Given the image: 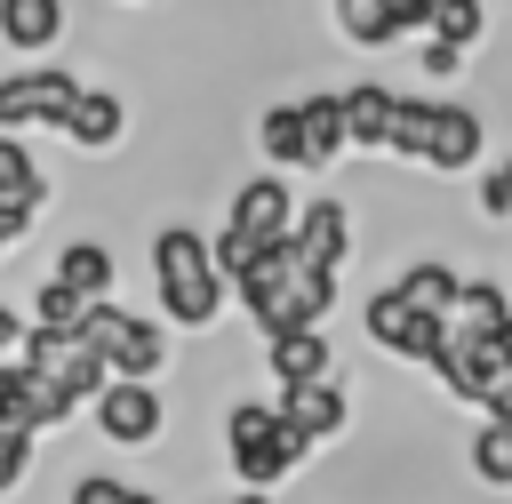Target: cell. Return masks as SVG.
Segmentation results:
<instances>
[{"mask_svg":"<svg viewBox=\"0 0 512 504\" xmlns=\"http://www.w3.org/2000/svg\"><path fill=\"white\" fill-rule=\"evenodd\" d=\"M56 128L72 136V152H88V160H96V152H112V144H120V128H128V104H120L112 88H88V80H80V96L64 104V120H56Z\"/></svg>","mask_w":512,"mask_h":504,"instance_id":"4fadbf2b","label":"cell"},{"mask_svg":"<svg viewBox=\"0 0 512 504\" xmlns=\"http://www.w3.org/2000/svg\"><path fill=\"white\" fill-rule=\"evenodd\" d=\"M224 224H240L248 240L280 248V240L296 232V200H288V184H280V176H248V184L232 192V216H224Z\"/></svg>","mask_w":512,"mask_h":504,"instance_id":"8fae6325","label":"cell"},{"mask_svg":"<svg viewBox=\"0 0 512 504\" xmlns=\"http://www.w3.org/2000/svg\"><path fill=\"white\" fill-rule=\"evenodd\" d=\"M232 296H240V312H248L264 336H280V328H320V320L336 312V272L304 264L296 240H280V248H264V256L232 280Z\"/></svg>","mask_w":512,"mask_h":504,"instance_id":"6da1fadb","label":"cell"},{"mask_svg":"<svg viewBox=\"0 0 512 504\" xmlns=\"http://www.w3.org/2000/svg\"><path fill=\"white\" fill-rule=\"evenodd\" d=\"M80 336L104 352V368H112V376H160V368H168V336H160V320L120 312L112 296H96V304L80 312Z\"/></svg>","mask_w":512,"mask_h":504,"instance_id":"5b68a950","label":"cell"},{"mask_svg":"<svg viewBox=\"0 0 512 504\" xmlns=\"http://www.w3.org/2000/svg\"><path fill=\"white\" fill-rule=\"evenodd\" d=\"M336 32L352 48H392L400 24H392V0H336Z\"/></svg>","mask_w":512,"mask_h":504,"instance_id":"ffe728a7","label":"cell"},{"mask_svg":"<svg viewBox=\"0 0 512 504\" xmlns=\"http://www.w3.org/2000/svg\"><path fill=\"white\" fill-rule=\"evenodd\" d=\"M400 288H408L424 312H456V288H464V272H456V264H408V272H400Z\"/></svg>","mask_w":512,"mask_h":504,"instance_id":"7402d4cb","label":"cell"},{"mask_svg":"<svg viewBox=\"0 0 512 504\" xmlns=\"http://www.w3.org/2000/svg\"><path fill=\"white\" fill-rule=\"evenodd\" d=\"M432 32L456 40V48H472V40L488 32V8H480V0H440V8H432Z\"/></svg>","mask_w":512,"mask_h":504,"instance_id":"484cf974","label":"cell"},{"mask_svg":"<svg viewBox=\"0 0 512 504\" xmlns=\"http://www.w3.org/2000/svg\"><path fill=\"white\" fill-rule=\"evenodd\" d=\"M0 40L8 48H56L64 40V0H0Z\"/></svg>","mask_w":512,"mask_h":504,"instance_id":"e0dca14e","label":"cell"},{"mask_svg":"<svg viewBox=\"0 0 512 504\" xmlns=\"http://www.w3.org/2000/svg\"><path fill=\"white\" fill-rule=\"evenodd\" d=\"M80 96V80L72 72H56V64H32V72H8L0 80V128H56L64 120V104Z\"/></svg>","mask_w":512,"mask_h":504,"instance_id":"30bf717a","label":"cell"},{"mask_svg":"<svg viewBox=\"0 0 512 504\" xmlns=\"http://www.w3.org/2000/svg\"><path fill=\"white\" fill-rule=\"evenodd\" d=\"M88 304H96V296H80L64 272H48V280H40V296H32V320H48V328H80V312H88Z\"/></svg>","mask_w":512,"mask_h":504,"instance_id":"cb8c5ba5","label":"cell"},{"mask_svg":"<svg viewBox=\"0 0 512 504\" xmlns=\"http://www.w3.org/2000/svg\"><path fill=\"white\" fill-rule=\"evenodd\" d=\"M296 120H304V168H328L352 152V128H344V88H312L296 96Z\"/></svg>","mask_w":512,"mask_h":504,"instance_id":"2e32d148","label":"cell"},{"mask_svg":"<svg viewBox=\"0 0 512 504\" xmlns=\"http://www.w3.org/2000/svg\"><path fill=\"white\" fill-rule=\"evenodd\" d=\"M72 504H160V496H144V488H128V480H112V472H80V480H72Z\"/></svg>","mask_w":512,"mask_h":504,"instance_id":"83f0119b","label":"cell"},{"mask_svg":"<svg viewBox=\"0 0 512 504\" xmlns=\"http://www.w3.org/2000/svg\"><path fill=\"white\" fill-rule=\"evenodd\" d=\"M256 256H264V240H248L240 224H224V232H216V264H224V280H240Z\"/></svg>","mask_w":512,"mask_h":504,"instance_id":"f1b7e54d","label":"cell"},{"mask_svg":"<svg viewBox=\"0 0 512 504\" xmlns=\"http://www.w3.org/2000/svg\"><path fill=\"white\" fill-rule=\"evenodd\" d=\"M88 408H96V432H104L112 448H144V440H160V424H168L152 376H104V392H96Z\"/></svg>","mask_w":512,"mask_h":504,"instance_id":"9c48e42d","label":"cell"},{"mask_svg":"<svg viewBox=\"0 0 512 504\" xmlns=\"http://www.w3.org/2000/svg\"><path fill=\"white\" fill-rule=\"evenodd\" d=\"M224 456H232V472L248 488H280L312 456V440L280 416V400H232L224 408Z\"/></svg>","mask_w":512,"mask_h":504,"instance_id":"277c9868","label":"cell"},{"mask_svg":"<svg viewBox=\"0 0 512 504\" xmlns=\"http://www.w3.org/2000/svg\"><path fill=\"white\" fill-rule=\"evenodd\" d=\"M232 504H264V488H248V496H232Z\"/></svg>","mask_w":512,"mask_h":504,"instance_id":"e575fe53","label":"cell"},{"mask_svg":"<svg viewBox=\"0 0 512 504\" xmlns=\"http://www.w3.org/2000/svg\"><path fill=\"white\" fill-rule=\"evenodd\" d=\"M480 408H488V416H496V424H512V368H504V376H496V384H488V400H480Z\"/></svg>","mask_w":512,"mask_h":504,"instance_id":"d6a6232c","label":"cell"},{"mask_svg":"<svg viewBox=\"0 0 512 504\" xmlns=\"http://www.w3.org/2000/svg\"><path fill=\"white\" fill-rule=\"evenodd\" d=\"M32 448H40V432H32V424H0V496H8V488H24Z\"/></svg>","mask_w":512,"mask_h":504,"instance_id":"4316f807","label":"cell"},{"mask_svg":"<svg viewBox=\"0 0 512 504\" xmlns=\"http://www.w3.org/2000/svg\"><path fill=\"white\" fill-rule=\"evenodd\" d=\"M152 280H160V312L176 328H208L232 296L224 264H216V240H200L192 224H160L152 232Z\"/></svg>","mask_w":512,"mask_h":504,"instance_id":"3957f363","label":"cell"},{"mask_svg":"<svg viewBox=\"0 0 512 504\" xmlns=\"http://www.w3.org/2000/svg\"><path fill=\"white\" fill-rule=\"evenodd\" d=\"M480 216H512V160H496L480 176Z\"/></svg>","mask_w":512,"mask_h":504,"instance_id":"f546056e","label":"cell"},{"mask_svg":"<svg viewBox=\"0 0 512 504\" xmlns=\"http://www.w3.org/2000/svg\"><path fill=\"white\" fill-rule=\"evenodd\" d=\"M264 368H272L280 392H288V384H312V376H336L328 320H320V328H280V336H264Z\"/></svg>","mask_w":512,"mask_h":504,"instance_id":"7c38bea8","label":"cell"},{"mask_svg":"<svg viewBox=\"0 0 512 504\" xmlns=\"http://www.w3.org/2000/svg\"><path fill=\"white\" fill-rule=\"evenodd\" d=\"M280 416L320 448V440H336V432L352 424V400H344L336 376H312V384H288V392H280Z\"/></svg>","mask_w":512,"mask_h":504,"instance_id":"9a60e30c","label":"cell"},{"mask_svg":"<svg viewBox=\"0 0 512 504\" xmlns=\"http://www.w3.org/2000/svg\"><path fill=\"white\" fill-rule=\"evenodd\" d=\"M0 200L8 208H40L48 200V176H40V160H32V144L16 128H0Z\"/></svg>","mask_w":512,"mask_h":504,"instance_id":"ac0fdd59","label":"cell"},{"mask_svg":"<svg viewBox=\"0 0 512 504\" xmlns=\"http://www.w3.org/2000/svg\"><path fill=\"white\" fill-rule=\"evenodd\" d=\"M56 272H64L80 296H112V280H120V264H112V248H104V240H72V248L56 256Z\"/></svg>","mask_w":512,"mask_h":504,"instance_id":"d6986e66","label":"cell"},{"mask_svg":"<svg viewBox=\"0 0 512 504\" xmlns=\"http://www.w3.org/2000/svg\"><path fill=\"white\" fill-rule=\"evenodd\" d=\"M512 368V328H472V320H448L440 352H432V376L456 392V400H488V384Z\"/></svg>","mask_w":512,"mask_h":504,"instance_id":"8992f818","label":"cell"},{"mask_svg":"<svg viewBox=\"0 0 512 504\" xmlns=\"http://www.w3.org/2000/svg\"><path fill=\"white\" fill-rule=\"evenodd\" d=\"M24 368H32V376H48V384H64L80 408H88V400L104 392V376H112V368H104V352H96L80 328H48V320H32V328H24Z\"/></svg>","mask_w":512,"mask_h":504,"instance_id":"ba28073f","label":"cell"},{"mask_svg":"<svg viewBox=\"0 0 512 504\" xmlns=\"http://www.w3.org/2000/svg\"><path fill=\"white\" fill-rule=\"evenodd\" d=\"M448 320H472V328H512V296H504L496 280H464Z\"/></svg>","mask_w":512,"mask_h":504,"instance_id":"603a6c76","label":"cell"},{"mask_svg":"<svg viewBox=\"0 0 512 504\" xmlns=\"http://www.w3.org/2000/svg\"><path fill=\"white\" fill-rule=\"evenodd\" d=\"M376 152H400V160H424L440 176L472 168L480 160V112L472 104H448V96H400L384 104V144Z\"/></svg>","mask_w":512,"mask_h":504,"instance_id":"7a4b0ae2","label":"cell"},{"mask_svg":"<svg viewBox=\"0 0 512 504\" xmlns=\"http://www.w3.org/2000/svg\"><path fill=\"white\" fill-rule=\"evenodd\" d=\"M472 472L488 480V488H512V424H480V440H472Z\"/></svg>","mask_w":512,"mask_h":504,"instance_id":"d4e9b609","label":"cell"},{"mask_svg":"<svg viewBox=\"0 0 512 504\" xmlns=\"http://www.w3.org/2000/svg\"><path fill=\"white\" fill-rule=\"evenodd\" d=\"M256 144H264L272 168H304V120H296V104H272L256 120Z\"/></svg>","mask_w":512,"mask_h":504,"instance_id":"44dd1931","label":"cell"},{"mask_svg":"<svg viewBox=\"0 0 512 504\" xmlns=\"http://www.w3.org/2000/svg\"><path fill=\"white\" fill-rule=\"evenodd\" d=\"M360 320H368V344H384L392 360H424V368H432V352H440V336H448V312H424L400 280H384V288L360 304Z\"/></svg>","mask_w":512,"mask_h":504,"instance_id":"52a82bcc","label":"cell"},{"mask_svg":"<svg viewBox=\"0 0 512 504\" xmlns=\"http://www.w3.org/2000/svg\"><path fill=\"white\" fill-rule=\"evenodd\" d=\"M296 256L304 264H320V272H344V256H352V208L344 200H312V208H296Z\"/></svg>","mask_w":512,"mask_h":504,"instance_id":"5bb4252c","label":"cell"},{"mask_svg":"<svg viewBox=\"0 0 512 504\" xmlns=\"http://www.w3.org/2000/svg\"><path fill=\"white\" fill-rule=\"evenodd\" d=\"M32 216H40V208H8V200H0V256H8V248L32 232Z\"/></svg>","mask_w":512,"mask_h":504,"instance_id":"1f68e13d","label":"cell"},{"mask_svg":"<svg viewBox=\"0 0 512 504\" xmlns=\"http://www.w3.org/2000/svg\"><path fill=\"white\" fill-rule=\"evenodd\" d=\"M456 64H464V48L440 40V32H424V72H432V80H456Z\"/></svg>","mask_w":512,"mask_h":504,"instance_id":"4dcf8cb0","label":"cell"},{"mask_svg":"<svg viewBox=\"0 0 512 504\" xmlns=\"http://www.w3.org/2000/svg\"><path fill=\"white\" fill-rule=\"evenodd\" d=\"M16 352H24V320L0 304V360H16Z\"/></svg>","mask_w":512,"mask_h":504,"instance_id":"836d02e7","label":"cell"}]
</instances>
